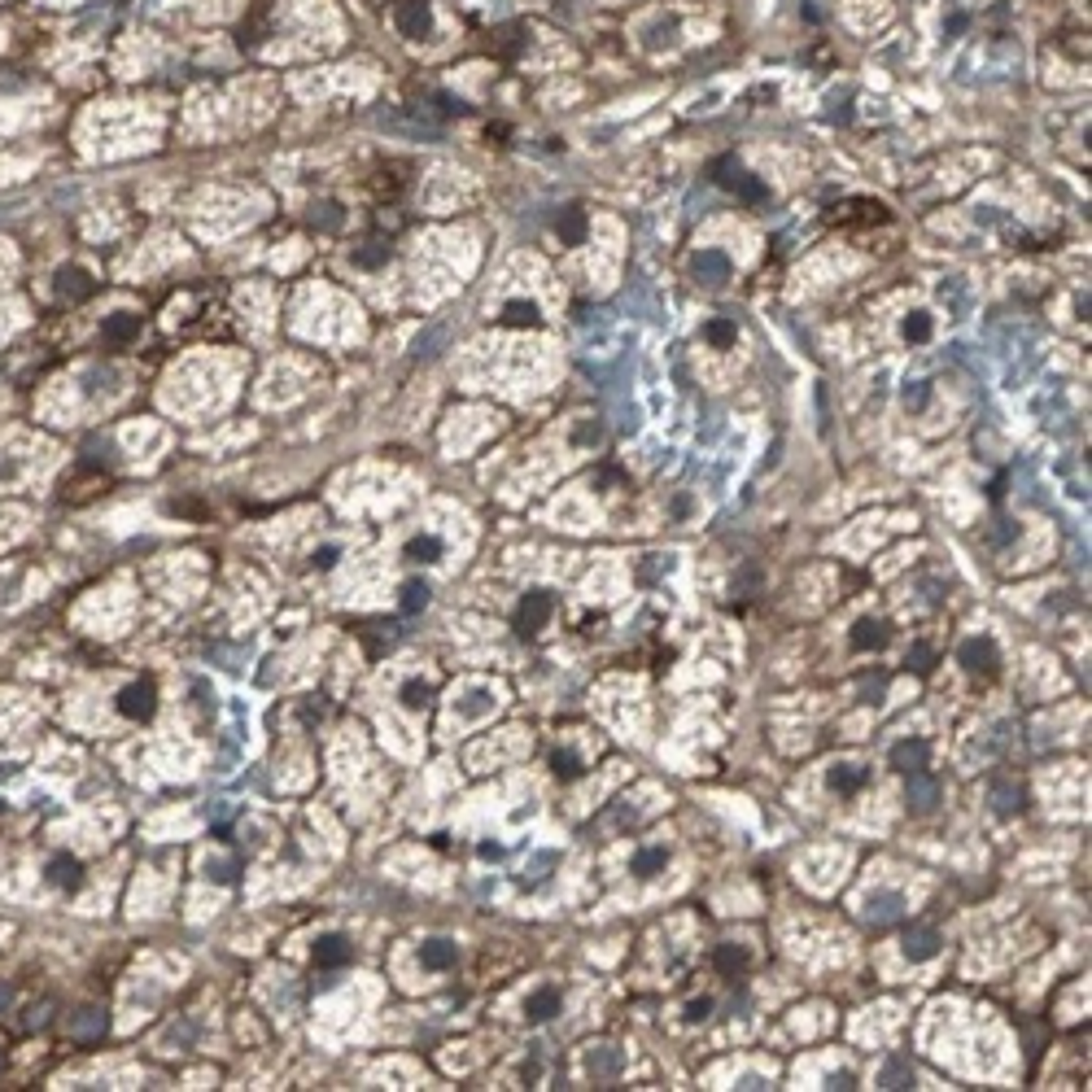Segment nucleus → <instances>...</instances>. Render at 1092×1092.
<instances>
[{
  "label": "nucleus",
  "instance_id": "obj_40",
  "mask_svg": "<svg viewBox=\"0 0 1092 1092\" xmlns=\"http://www.w3.org/2000/svg\"><path fill=\"white\" fill-rule=\"evenodd\" d=\"M4 1005H9V988H0V1009H4Z\"/></svg>",
  "mask_w": 1092,
  "mask_h": 1092
},
{
  "label": "nucleus",
  "instance_id": "obj_2",
  "mask_svg": "<svg viewBox=\"0 0 1092 1092\" xmlns=\"http://www.w3.org/2000/svg\"><path fill=\"white\" fill-rule=\"evenodd\" d=\"M957 660H961V669L970 677H996V669H1000V656H996L992 638H966Z\"/></svg>",
  "mask_w": 1092,
  "mask_h": 1092
},
{
  "label": "nucleus",
  "instance_id": "obj_1",
  "mask_svg": "<svg viewBox=\"0 0 1092 1092\" xmlns=\"http://www.w3.org/2000/svg\"><path fill=\"white\" fill-rule=\"evenodd\" d=\"M713 179L721 184V188H729V193H738L743 202H765L769 193H765V184L761 179H752L734 157H721V162H713Z\"/></svg>",
  "mask_w": 1092,
  "mask_h": 1092
},
{
  "label": "nucleus",
  "instance_id": "obj_16",
  "mask_svg": "<svg viewBox=\"0 0 1092 1092\" xmlns=\"http://www.w3.org/2000/svg\"><path fill=\"white\" fill-rule=\"evenodd\" d=\"M136 337H140V315H109V319H105V341L127 346V341H136Z\"/></svg>",
  "mask_w": 1092,
  "mask_h": 1092
},
{
  "label": "nucleus",
  "instance_id": "obj_32",
  "mask_svg": "<svg viewBox=\"0 0 1092 1092\" xmlns=\"http://www.w3.org/2000/svg\"><path fill=\"white\" fill-rule=\"evenodd\" d=\"M713 1014V996H695V1000H686V1023H704Z\"/></svg>",
  "mask_w": 1092,
  "mask_h": 1092
},
{
  "label": "nucleus",
  "instance_id": "obj_14",
  "mask_svg": "<svg viewBox=\"0 0 1092 1092\" xmlns=\"http://www.w3.org/2000/svg\"><path fill=\"white\" fill-rule=\"evenodd\" d=\"M936 800H939V786L927 778V769L909 774V809H913V813H927Z\"/></svg>",
  "mask_w": 1092,
  "mask_h": 1092
},
{
  "label": "nucleus",
  "instance_id": "obj_11",
  "mask_svg": "<svg viewBox=\"0 0 1092 1092\" xmlns=\"http://www.w3.org/2000/svg\"><path fill=\"white\" fill-rule=\"evenodd\" d=\"M419 961H424L428 970H450V966L459 961V948H455L450 939H428V944H419Z\"/></svg>",
  "mask_w": 1092,
  "mask_h": 1092
},
{
  "label": "nucleus",
  "instance_id": "obj_10",
  "mask_svg": "<svg viewBox=\"0 0 1092 1092\" xmlns=\"http://www.w3.org/2000/svg\"><path fill=\"white\" fill-rule=\"evenodd\" d=\"M861 782H865V769L852 765V761H834L831 769H826V786H831L834 795H852Z\"/></svg>",
  "mask_w": 1092,
  "mask_h": 1092
},
{
  "label": "nucleus",
  "instance_id": "obj_38",
  "mask_svg": "<svg viewBox=\"0 0 1092 1092\" xmlns=\"http://www.w3.org/2000/svg\"><path fill=\"white\" fill-rule=\"evenodd\" d=\"M481 857H485V861H498L503 848H498V843H481Z\"/></svg>",
  "mask_w": 1092,
  "mask_h": 1092
},
{
  "label": "nucleus",
  "instance_id": "obj_22",
  "mask_svg": "<svg viewBox=\"0 0 1092 1092\" xmlns=\"http://www.w3.org/2000/svg\"><path fill=\"white\" fill-rule=\"evenodd\" d=\"M992 804H996V813H1000V817H1009V813H1018V809H1023V791H1018V786L996 782V786H992Z\"/></svg>",
  "mask_w": 1092,
  "mask_h": 1092
},
{
  "label": "nucleus",
  "instance_id": "obj_24",
  "mask_svg": "<svg viewBox=\"0 0 1092 1092\" xmlns=\"http://www.w3.org/2000/svg\"><path fill=\"white\" fill-rule=\"evenodd\" d=\"M49 879L57 887H79V861H75V857H52Z\"/></svg>",
  "mask_w": 1092,
  "mask_h": 1092
},
{
  "label": "nucleus",
  "instance_id": "obj_37",
  "mask_svg": "<svg viewBox=\"0 0 1092 1092\" xmlns=\"http://www.w3.org/2000/svg\"><path fill=\"white\" fill-rule=\"evenodd\" d=\"M905 403H909V407H922V403H927V385H918L913 394H905Z\"/></svg>",
  "mask_w": 1092,
  "mask_h": 1092
},
{
  "label": "nucleus",
  "instance_id": "obj_5",
  "mask_svg": "<svg viewBox=\"0 0 1092 1092\" xmlns=\"http://www.w3.org/2000/svg\"><path fill=\"white\" fill-rule=\"evenodd\" d=\"M394 22H398V31L407 40H424L433 31V4L428 0H403L398 13H394Z\"/></svg>",
  "mask_w": 1092,
  "mask_h": 1092
},
{
  "label": "nucleus",
  "instance_id": "obj_27",
  "mask_svg": "<svg viewBox=\"0 0 1092 1092\" xmlns=\"http://www.w3.org/2000/svg\"><path fill=\"white\" fill-rule=\"evenodd\" d=\"M551 774L564 778V782H577L581 778V761H577L572 752H555V756H551Z\"/></svg>",
  "mask_w": 1092,
  "mask_h": 1092
},
{
  "label": "nucleus",
  "instance_id": "obj_19",
  "mask_svg": "<svg viewBox=\"0 0 1092 1092\" xmlns=\"http://www.w3.org/2000/svg\"><path fill=\"white\" fill-rule=\"evenodd\" d=\"M669 865V852L665 848H642L638 857H634V874L638 879H651V874H660Z\"/></svg>",
  "mask_w": 1092,
  "mask_h": 1092
},
{
  "label": "nucleus",
  "instance_id": "obj_17",
  "mask_svg": "<svg viewBox=\"0 0 1092 1092\" xmlns=\"http://www.w3.org/2000/svg\"><path fill=\"white\" fill-rule=\"evenodd\" d=\"M900 909H905L900 896H879V900L865 905V922H870V927H891V922L900 918Z\"/></svg>",
  "mask_w": 1092,
  "mask_h": 1092
},
{
  "label": "nucleus",
  "instance_id": "obj_9",
  "mask_svg": "<svg viewBox=\"0 0 1092 1092\" xmlns=\"http://www.w3.org/2000/svg\"><path fill=\"white\" fill-rule=\"evenodd\" d=\"M350 957H355V948H350V939L346 936H323L319 944H315V966H323V970L346 966Z\"/></svg>",
  "mask_w": 1092,
  "mask_h": 1092
},
{
  "label": "nucleus",
  "instance_id": "obj_35",
  "mask_svg": "<svg viewBox=\"0 0 1092 1092\" xmlns=\"http://www.w3.org/2000/svg\"><path fill=\"white\" fill-rule=\"evenodd\" d=\"M883 690H887V682H874V686L865 682V686H861V699H865V704H879V699H883Z\"/></svg>",
  "mask_w": 1092,
  "mask_h": 1092
},
{
  "label": "nucleus",
  "instance_id": "obj_33",
  "mask_svg": "<svg viewBox=\"0 0 1092 1092\" xmlns=\"http://www.w3.org/2000/svg\"><path fill=\"white\" fill-rule=\"evenodd\" d=\"M695 271H708V275H721V271H726V259H717V254H699V262H695Z\"/></svg>",
  "mask_w": 1092,
  "mask_h": 1092
},
{
  "label": "nucleus",
  "instance_id": "obj_28",
  "mask_svg": "<svg viewBox=\"0 0 1092 1092\" xmlns=\"http://www.w3.org/2000/svg\"><path fill=\"white\" fill-rule=\"evenodd\" d=\"M927 337H931V315L913 311L905 319V341H927Z\"/></svg>",
  "mask_w": 1092,
  "mask_h": 1092
},
{
  "label": "nucleus",
  "instance_id": "obj_20",
  "mask_svg": "<svg viewBox=\"0 0 1092 1092\" xmlns=\"http://www.w3.org/2000/svg\"><path fill=\"white\" fill-rule=\"evenodd\" d=\"M407 560H411V564H433V560H442V542L428 538V533H424V538H411V542H407Z\"/></svg>",
  "mask_w": 1092,
  "mask_h": 1092
},
{
  "label": "nucleus",
  "instance_id": "obj_25",
  "mask_svg": "<svg viewBox=\"0 0 1092 1092\" xmlns=\"http://www.w3.org/2000/svg\"><path fill=\"white\" fill-rule=\"evenodd\" d=\"M503 323H512V328H538V307L533 302H507L503 307Z\"/></svg>",
  "mask_w": 1092,
  "mask_h": 1092
},
{
  "label": "nucleus",
  "instance_id": "obj_29",
  "mask_svg": "<svg viewBox=\"0 0 1092 1092\" xmlns=\"http://www.w3.org/2000/svg\"><path fill=\"white\" fill-rule=\"evenodd\" d=\"M909 669H913L918 677H927L931 669H936V651H931L927 642H918V647L909 651Z\"/></svg>",
  "mask_w": 1092,
  "mask_h": 1092
},
{
  "label": "nucleus",
  "instance_id": "obj_15",
  "mask_svg": "<svg viewBox=\"0 0 1092 1092\" xmlns=\"http://www.w3.org/2000/svg\"><path fill=\"white\" fill-rule=\"evenodd\" d=\"M936 953H939V936H936V931L918 927V931H909V936H905V957H909V961H931Z\"/></svg>",
  "mask_w": 1092,
  "mask_h": 1092
},
{
  "label": "nucleus",
  "instance_id": "obj_30",
  "mask_svg": "<svg viewBox=\"0 0 1092 1092\" xmlns=\"http://www.w3.org/2000/svg\"><path fill=\"white\" fill-rule=\"evenodd\" d=\"M428 603V586L424 581H407L403 586V612H419Z\"/></svg>",
  "mask_w": 1092,
  "mask_h": 1092
},
{
  "label": "nucleus",
  "instance_id": "obj_7",
  "mask_svg": "<svg viewBox=\"0 0 1092 1092\" xmlns=\"http://www.w3.org/2000/svg\"><path fill=\"white\" fill-rule=\"evenodd\" d=\"M927 756H931V747L922 743V738H905V743H896L891 747V769H900V774H918V769H927Z\"/></svg>",
  "mask_w": 1092,
  "mask_h": 1092
},
{
  "label": "nucleus",
  "instance_id": "obj_6",
  "mask_svg": "<svg viewBox=\"0 0 1092 1092\" xmlns=\"http://www.w3.org/2000/svg\"><path fill=\"white\" fill-rule=\"evenodd\" d=\"M887 638H891V625L879 621V617H861L852 625V647L857 651H883Z\"/></svg>",
  "mask_w": 1092,
  "mask_h": 1092
},
{
  "label": "nucleus",
  "instance_id": "obj_34",
  "mask_svg": "<svg viewBox=\"0 0 1092 1092\" xmlns=\"http://www.w3.org/2000/svg\"><path fill=\"white\" fill-rule=\"evenodd\" d=\"M315 223H319V227H337V223H341V214H337V206H332V202H323V206H319V214H315Z\"/></svg>",
  "mask_w": 1092,
  "mask_h": 1092
},
{
  "label": "nucleus",
  "instance_id": "obj_3",
  "mask_svg": "<svg viewBox=\"0 0 1092 1092\" xmlns=\"http://www.w3.org/2000/svg\"><path fill=\"white\" fill-rule=\"evenodd\" d=\"M551 608H555V603H551L546 590H529V594L521 599V608H516V634H521V638H533L542 625L551 621Z\"/></svg>",
  "mask_w": 1092,
  "mask_h": 1092
},
{
  "label": "nucleus",
  "instance_id": "obj_12",
  "mask_svg": "<svg viewBox=\"0 0 1092 1092\" xmlns=\"http://www.w3.org/2000/svg\"><path fill=\"white\" fill-rule=\"evenodd\" d=\"M560 1005H564V996H560L555 988H538L529 1000H524V1014H529L533 1023H546V1018L560 1014Z\"/></svg>",
  "mask_w": 1092,
  "mask_h": 1092
},
{
  "label": "nucleus",
  "instance_id": "obj_8",
  "mask_svg": "<svg viewBox=\"0 0 1092 1092\" xmlns=\"http://www.w3.org/2000/svg\"><path fill=\"white\" fill-rule=\"evenodd\" d=\"M92 275L84 271V267H61L57 271V298H70V302H84V298H92Z\"/></svg>",
  "mask_w": 1092,
  "mask_h": 1092
},
{
  "label": "nucleus",
  "instance_id": "obj_36",
  "mask_svg": "<svg viewBox=\"0 0 1092 1092\" xmlns=\"http://www.w3.org/2000/svg\"><path fill=\"white\" fill-rule=\"evenodd\" d=\"M315 564H319V569H332V564H337V546H323V551L315 555Z\"/></svg>",
  "mask_w": 1092,
  "mask_h": 1092
},
{
  "label": "nucleus",
  "instance_id": "obj_21",
  "mask_svg": "<svg viewBox=\"0 0 1092 1092\" xmlns=\"http://www.w3.org/2000/svg\"><path fill=\"white\" fill-rule=\"evenodd\" d=\"M389 254H394V250H389V241H380V236H376V241H363V245L355 250V262H359V267H385V262H389Z\"/></svg>",
  "mask_w": 1092,
  "mask_h": 1092
},
{
  "label": "nucleus",
  "instance_id": "obj_23",
  "mask_svg": "<svg viewBox=\"0 0 1092 1092\" xmlns=\"http://www.w3.org/2000/svg\"><path fill=\"white\" fill-rule=\"evenodd\" d=\"M883 1088H913V1066L905 1057H891L883 1066Z\"/></svg>",
  "mask_w": 1092,
  "mask_h": 1092
},
{
  "label": "nucleus",
  "instance_id": "obj_31",
  "mask_svg": "<svg viewBox=\"0 0 1092 1092\" xmlns=\"http://www.w3.org/2000/svg\"><path fill=\"white\" fill-rule=\"evenodd\" d=\"M428 695H433L428 682H407V686H403V704H407V708H428Z\"/></svg>",
  "mask_w": 1092,
  "mask_h": 1092
},
{
  "label": "nucleus",
  "instance_id": "obj_4",
  "mask_svg": "<svg viewBox=\"0 0 1092 1092\" xmlns=\"http://www.w3.org/2000/svg\"><path fill=\"white\" fill-rule=\"evenodd\" d=\"M157 708V690L154 682H132L123 695H118V713L123 717H132V721H149Z\"/></svg>",
  "mask_w": 1092,
  "mask_h": 1092
},
{
  "label": "nucleus",
  "instance_id": "obj_26",
  "mask_svg": "<svg viewBox=\"0 0 1092 1092\" xmlns=\"http://www.w3.org/2000/svg\"><path fill=\"white\" fill-rule=\"evenodd\" d=\"M704 337H708L717 350H726V346H734V337H738V332H734V323H729V319H708V323H704Z\"/></svg>",
  "mask_w": 1092,
  "mask_h": 1092
},
{
  "label": "nucleus",
  "instance_id": "obj_18",
  "mask_svg": "<svg viewBox=\"0 0 1092 1092\" xmlns=\"http://www.w3.org/2000/svg\"><path fill=\"white\" fill-rule=\"evenodd\" d=\"M555 227H560V241L564 245H581L586 241V210H560V219H555Z\"/></svg>",
  "mask_w": 1092,
  "mask_h": 1092
},
{
  "label": "nucleus",
  "instance_id": "obj_39",
  "mask_svg": "<svg viewBox=\"0 0 1092 1092\" xmlns=\"http://www.w3.org/2000/svg\"><path fill=\"white\" fill-rule=\"evenodd\" d=\"M831 1088H857V1084H852V1075H834Z\"/></svg>",
  "mask_w": 1092,
  "mask_h": 1092
},
{
  "label": "nucleus",
  "instance_id": "obj_13",
  "mask_svg": "<svg viewBox=\"0 0 1092 1092\" xmlns=\"http://www.w3.org/2000/svg\"><path fill=\"white\" fill-rule=\"evenodd\" d=\"M713 966H717L721 975H743V970L752 966V953H747L743 944H717V953H713Z\"/></svg>",
  "mask_w": 1092,
  "mask_h": 1092
}]
</instances>
